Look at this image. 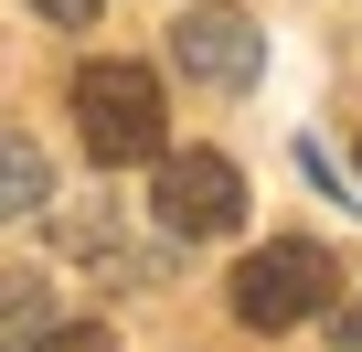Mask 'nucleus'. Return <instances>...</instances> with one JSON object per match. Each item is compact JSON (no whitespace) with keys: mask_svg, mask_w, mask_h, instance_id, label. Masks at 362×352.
Instances as JSON below:
<instances>
[{"mask_svg":"<svg viewBox=\"0 0 362 352\" xmlns=\"http://www.w3.org/2000/svg\"><path fill=\"white\" fill-rule=\"evenodd\" d=\"M75 139H86V160H107V171L160 160V149H170V96H160V75L128 64V54L75 64Z\"/></svg>","mask_w":362,"mask_h":352,"instance_id":"obj_1","label":"nucleus"},{"mask_svg":"<svg viewBox=\"0 0 362 352\" xmlns=\"http://www.w3.org/2000/svg\"><path fill=\"white\" fill-rule=\"evenodd\" d=\"M224 299H235V320H245V331H298V320H330L341 267H330V246H320V235H277V246L235 256Z\"/></svg>","mask_w":362,"mask_h":352,"instance_id":"obj_2","label":"nucleus"},{"mask_svg":"<svg viewBox=\"0 0 362 352\" xmlns=\"http://www.w3.org/2000/svg\"><path fill=\"white\" fill-rule=\"evenodd\" d=\"M149 214H160V235H181V246H214V235L245 225V171H235L224 149H160V160H149Z\"/></svg>","mask_w":362,"mask_h":352,"instance_id":"obj_3","label":"nucleus"},{"mask_svg":"<svg viewBox=\"0 0 362 352\" xmlns=\"http://www.w3.org/2000/svg\"><path fill=\"white\" fill-rule=\"evenodd\" d=\"M170 64L192 86H214V96H245L267 75V33H256V11H235V0H203V11L170 22Z\"/></svg>","mask_w":362,"mask_h":352,"instance_id":"obj_4","label":"nucleus"},{"mask_svg":"<svg viewBox=\"0 0 362 352\" xmlns=\"http://www.w3.org/2000/svg\"><path fill=\"white\" fill-rule=\"evenodd\" d=\"M54 203V160L22 139V128H0V225H22V214H43Z\"/></svg>","mask_w":362,"mask_h":352,"instance_id":"obj_5","label":"nucleus"},{"mask_svg":"<svg viewBox=\"0 0 362 352\" xmlns=\"http://www.w3.org/2000/svg\"><path fill=\"white\" fill-rule=\"evenodd\" d=\"M43 331H54V288L11 267V278H0V352H33Z\"/></svg>","mask_w":362,"mask_h":352,"instance_id":"obj_6","label":"nucleus"},{"mask_svg":"<svg viewBox=\"0 0 362 352\" xmlns=\"http://www.w3.org/2000/svg\"><path fill=\"white\" fill-rule=\"evenodd\" d=\"M33 11H43V22H54V33H86V22H96V11H107V0H33Z\"/></svg>","mask_w":362,"mask_h":352,"instance_id":"obj_7","label":"nucleus"},{"mask_svg":"<svg viewBox=\"0 0 362 352\" xmlns=\"http://www.w3.org/2000/svg\"><path fill=\"white\" fill-rule=\"evenodd\" d=\"M330 341H341V352H362V299H330Z\"/></svg>","mask_w":362,"mask_h":352,"instance_id":"obj_8","label":"nucleus"}]
</instances>
